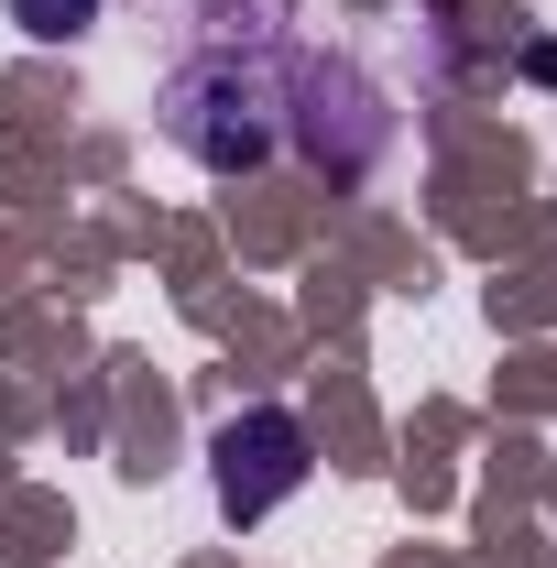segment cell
<instances>
[{
  "label": "cell",
  "mask_w": 557,
  "mask_h": 568,
  "mask_svg": "<svg viewBox=\"0 0 557 568\" xmlns=\"http://www.w3.org/2000/svg\"><path fill=\"white\" fill-rule=\"evenodd\" d=\"M284 55H295V33H274L263 55H241V22H198V44L175 55L164 77V142L175 153H198L209 175H252L263 153H274V121H284Z\"/></svg>",
  "instance_id": "1"
},
{
  "label": "cell",
  "mask_w": 557,
  "mask_h": 568,
  "mask_svg": "<svg viewBox=\"0 0 557 568\" xmlns=\"http://www.w3.org/2000/svg\"><path fill=\"white\" fill-rule=\"evenodd\" d=\"M306 470H317V437H306V416H284V405H241L209 437V503L230 525H263L274 503H295Z\"/></svg>",
  "instance_id": "2"
},
{
  "label": "cell",
  "mask_w": 557,
  "mask_h": 568,
  "mask_svg": "<svg viewBox=\"0 0 557 568\" xmlns=\"http://www.w3.org/2000/svg\"><path fill=\"white\" fill-rule=\"evenodd\" d=\"M284 110H295V132H306V153H317L328 175H361V164L394 142V99L350 67V55H317V44L284 55Z\"/></svg>",
  "instance_id": "3"
},
{
  "label": "cell",
  "mask_w": 557,
  "mask_h": 568,
  "mask_svg": "<svg viewBox=\"0 0 557 568\" xmlns=\"http://www.w3.org/2000/svg\"><path fill=\"white\" fill-rule=\"evenodd\" d=\"M0 11H11V22H22L33 44H77V33H88V22H99L110 0H0Z\"/></svg>",
  "instance_id": "4"
}]
</instances>
